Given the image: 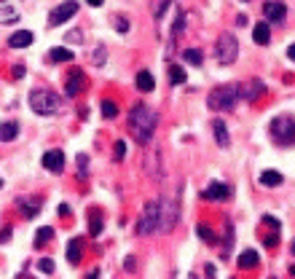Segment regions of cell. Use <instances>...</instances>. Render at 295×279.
Wrapping results in <instances>:
<instances>
[{"mask_svg": "<svg viewBox=\"0 0 295 279\" xmlns=\"http://www.w3.org/2000/svg\"><path fill=\"white\" fill-rule=\"evenodd\" d=\"M156 123H159V115H156V110H153L151 105L139 102V105L131 107V113H129V129H131V134H134V140H137L139 145H147L153 140Z\"/></svg>", "mask_w": 295, "mask_h": 279, "instance_id": "1", "label": "cell"}, {"mask_svg": "<svg viewBox=\"0 0 295 279\" xmlns=\"http://www.w3.org/2000/svg\"><path fill=\"white\" fill-rule=\"evenodd\" d=\"M30 107L38 115H57L62 110V97L51 89H33L30 91Z\"/></svg>", "mask_w": 295, "mask_h": 279, "instance_id": "2", "label": "cell"}, {"mask_svg": "<svg viewBox=\"0 0 295 279\" xmlns=\"http://www.w3.org/2000/svg\"><path fill=\"white\" fill-rule=\"evenodd\" d=\"M236 99H239V86H217L209 91V97H207V105L212 107V110L217 113H228V110H234L236 107Z\"/></svg>", "mask_w": 295, "mask_h": 279, "instance_id": "3", "label": "cell"}, {"mask_svg": "<svg viewBox=\"0 0 295 279\" xmlns=\"http://www.w3.org/2000/svg\"><path fill=\"white\" fill-rule=\"evenodd\" d=\"M271 137L276 145H295V118L292 115H276L271 121Z\"/></svg>", "mask_w": 295, "mask_h": 279, "instance_id": "4", "label": "cell"}, {"mask_svg": "<svg viewBox=\"0 0 295 279\" xmlns=\"http://www.w3.org/2000/svg\"><path fill=\"white\" fill-rule=\"evenodd\" d=\"M239 57V43H236V38L231 35V33H223L220 38H217V43H215V59H217V65H234Z\"/></svg>", "mask_w": 295, "mask_h": 279, "instance_id": "5", "label": "cell"}, {"mask_svg": "<svg viewBox=\"0 0 295 279\" xmlns=\"http://www.w3.org/2000/svg\"><path fill=\"white\" fill-rule=\"evenodd\" d=\"M159 231V201H147L142 215H139V223H137V234L139 236H151Z\"/></svg>", "mask_w": 295, "mask_h": 279, "instance_id": "6", "label": "cell"}, {"mask_svg": "<svg viewBox=\"0 0 295 279\" xmlns=\"http://www.w3.org/2000/svg\"><path fill=\"white\" fill-rule=\"evenodd\" d=\"M177 220H180V207H177V201H172V199L159 201V228L164 231V234H169V231L177 226Z\"/></svg>", "mask_w": 295, "mask_h": 279, "instance_id": "7", "label": "cell"}, {"mask_svg": "<svg viewBox=\"0 0 295 279\" xmlns=\"http://www.w3.org/2000/svg\"><path fill=\"white\" fill-rule=\"evenodd\" d=\"M75 14H78V3H75V0H65V3L57 6V9H51V14H49V27L65 25V22L73 19Z\"/></svg>", "mask_w": 295, "mask_h": 279, "instance_id": "8", "label": "cell"}, {"mask_svg": "<svg viewBox=\"0 0 295 279\" xmlns=\"http://www.w3.org/2000/svg\"><path fill=\"white\" fill-rule=\"evenodd\" d=\"M263 14H266V22H274V25H282L287 19V9H284L282 0H268L263 6Z\"/></svg>", "mask_w": 295, "mask_h": 279, "instance_id": "9", "label": "cell"}, {"mask_svg": "<svg viewBox=\"0 0 295 279\" xmlns=\"http://www.w3.org/2000/svg\"><path fill=\"white\" fill-rule=\"evenodd\" d=\"M231 193L234 191H231L228 183H209L201 196H204L207 201H226V199H231Z\"/></svg>", "mask_w": 295, "mask_h": 279, "instance_id": "10", "label": "cell"}, {"mask_svg": "<svg viewBox=\"0 0 295 279\" xmlns=\"http://www.w3.org/2000/svg\"><path fill=\"white\" fill-rule=\"evenodd\" d=\"M41 164H43L46 169H49V172L59 175L62 169H65V153L57 151V148H54V151H46V153H43V159H41Z\"/></svg>", "mask_w": 295, "mask_h": 279, "instance_id": "11", "label": "cell"}, {"mask_svg": "<svg viewBox=\"0 0 295 279\" xmlns=\"http://www.w3.org/2000/svg\"><path fill=\"white\" fill-rule=\"evenodd\" d=\"M83 83H86V78H83V70L73 67V73H70V78L65 83V94L67 97H78L81 89H83Z\"/></svg>", "mask_w": 295, "mask_h": 279, "instance_id": "12", "label": "cell"}, {"mask_svg": "<svg viewBox=\"0 0 295 279\" xmlns=\"http://www.w3.org/2000/svg\"><path fill=\"white\" fill-rule=\"evenodd\" d=\"M260 94H266V83L263 81H250V83H244V86H239V99H247V102L258 99Z\"/></svg>", "mask_w": 295, "mask_h": 279, "instance_id": "13", "label": "cell"}, {"mask_svg": "<svg viewBox=\"0 0 295 279\" xmlns=\"http://www.w3.org/2000/svg\"><path fill=\"white\" fill-rule=\"evenodd\" d=\"M212 134H215V143L220 145V148H228L231 145V137H228V126L223 123L220 118H217L215 123H212Z\"/></svg>", "mask_w": 295, "mask_h": 279, "instance_id": "14", "label": "cell"}, {"mask_svg": "<svg viewBox=\"0 0 295 279\" xmlns=\"http://www.w3.org/2000/svg\"><path fill=\"white\" fill-rule=\"evenodd\" d=\"M9 46L11 49H27V46H33V33L30 30H19V33H14L9 38Z\"/></svg>", "mask_w": 295, "mask_h": 279, "instance_id": "15", "label": "cell"}, {"mask_svg": "<svg viewBox=\"0 0 295 279\" xmlns=\"http://www.w3.org/2000/svg\"><path fill=\"white\" fill-rule=\"evenodd\" d=\"M236 263H239V268H242V271H252V268L260 263V255L255 252V250H244L242 255H239Z\"/></svg>", "mask_w": 295, "mask_h": 279, "instance_id": "16", "label": "cell"}, {"mask_svg": "<svg viewBox=\"0 0 295 279\" xmlns=\"http://www.w3.org/2000/svg\"><path fill=\"white\" fill-rule=\"evenodd\" d=\"M19 137V123L17 121H3L0 123V143H11Z\"/></svg>", "mask_w": 295, "mask_h": 279, "instance_id": "17", "label": "cell"}, {"mask_svg": "<svg viewBox=\"0 0 295 279\" xmlns=\"http://www.w3.org/2000/svg\"><path fill=\"white\" fill-rule=\"evenodd\" d=\"M19 209H22V218L33 220L35 215L41 212V199H25V201H19Z\"/></svg>", "mask_w": 295, "mask_h": 279, "instance_id": "18", "label": "cell"}, {"mask_svg": "<svg viewBox=\"0 0 295 279\" xmlns=\"http://www.w3.org/2000/svg\"><path fill=\"white\" fill-rule=\"evenodd\" d=\"M260 185H266V188H276V185H282V172H276V169H266V172H260Z\"/></svg>", "mask_w": 295, "mask_h": 279, "instance_id": "19", "label": "cell"}, {"mask_svg": "<svg viewBox=\"0 0 295 279\" xmlns=\"http://www.w3.org/2000/svg\"><path fill=\"white\" fill-rule=\"evenodd\" d=\"M252 38H255V43L258 46H268L271 41V30H268V22H258L252 30Z\"/></svg>", "mask_w": 295, "mask_h": 279, "instance_id": "20", "label": "cell"}, {"mask_svg": "<svg viewBox=\"0 0 295 279\" xmlns=\"http://www.w3.org/2000/svg\"><path fill=\"white\" fill-rule=\"evenodd\" d=\"M145 172L147 175H153L156 180H161V167H159V151H147V156H145Z\"/></svg>", "mask_w": 295, "mask_h": 279, "instance_id": "21", "label": "cell"}, {"mask_svg": "<svg viewBox=\"0 0 295 279\" xmlns=\"http://www.w3.org/2000/svg\"><path fill=\"white\" fill-rule=\"evenodd\" d=\"M153 86H156V78H153V73H147V70H139L137 73V89L139 91H153Z\"/></svg>", "mask_w": 295, "mask_h": 279, "instance_id": "22", "label": "cell"}, {"mask_svg": "<svg viewBox=\"0 0 295 279\" xmlns=\"http://www.w3.org/2000/svg\"><path fill=\"white\" fill-rule=\"evenodd\" d=\"M81 239L78 236H75V239H70V244H67V260L70 263H73V266H78V263H81Z\"/></svg>", "mask_w": 295, "mask_h": 279, "instance_id": "23", "label": "cell"}, {"mask_svg": "<svg viewBox=\"0 0 295 279\" xmlns=\"http://www.w3.org/2000/svg\"><path fill=\"white\" fill-rule=\"evenodd\" d=\"M188 81V75H185V70L180 65H169V83L172 86H180V83Z\"/></svg>", "mask_w": 295, "mask_h": 279, "instance_id": "24", "label": "cell"}, {"mask_svg": "<svg viewBox=\"0 0 295 279\" xmlns=\"http://www.w3.org/2000/svg\"><path fill=\"white\" fill-rule=\"evenodd\" d=\"M49 59L51 62H73L75 57H73V51H70V49H62V46H57V49L49 51Z\"/></svg>", "mask_w": 295, "mask_h": 279, "instance_id": "25", "label": "cell"}, {"mask_svg": "<svg viewBox=\"0 0 295 279\" xmlns=\"http://www.w3.org/2000/svg\"><path fill=\"white\" fill-rule=\"evenodd\" d=\"M99 234H102V215L91 212L89 215V236H99Z\"/></svg>", "mask_w": 295, "mask_h": 279, "instance_id": "26", "label": "cell"}, {"mask_svg": "<svg viewBox=\"0 0 295 279\" xmlns=\"http://www.w3.org/2000/svg\"><path fill=\"white\" fill-rule=\"evenodd\" d=\"M51 236H54V228L51 226H43V228H38L35 231V247H43L46 242H51Z\"/></svg>", "mask_w": 295, "mask_h": 279, "instance_id": "27", "label": "cell"}, {"mask_svg": "<svg viewBox=\"0 0 295 279\" xmlns=\"http://www.w3.org/2000/svg\"><path fill=\"white\" fill-rule=\"evenodd\" d=\"M196 234L204 239L207 244H217V234H215V231L209 228V226H204V223H199V226H196Z\"/></svg>", "mask_w": 295, "mask_h": 279, "instance_id": "28", "label": "cell"}, {"mask_svg": "<svg viewBox=\"0 0 295 279\" xmlns=\"http://www.w3.org/2000/svg\"><path fill=\"white\" fill-rule=\"evenodd\" d=\"M183 59L188 62V65H196V67H199L201 62H204V54H201L199 49H185V51H183Z\"/></svg>", "mask_w": 295, "mask_h": 279, "instance_id": "29", "label": "cell"}, {"mask_svg": "<svg viewBox=\"0 0 295 279\" xmlns=\"http://www.w3.org/2000/svg\"><path fill=\"white\" fill-rule=\"evenodd\" d=\"M231 244H234V223L226 220V234H223V247H226V250H223V255H226V258H228Z\"/></svg>", "mask_w": 295, "mask_h": 279, "instance_id": "30", "label": "cell"}, {"mask_svg": "<svg viewBox=\"0 0 295 279\" xmlns=\"http://www.w3.org/2000/svg\"><path fill=\"white\" fill-rule=\"evenodd\" d=\"M105 57H107V49H105V43H97L94 54H91V65L102 67V65H105Z\"/></svg>", "mask_w": 295, "mask_h": 279, "instance_id": "31", "label": "cell"}, {"mask_svg": "<svg viewBox=\"0 0 295 279\" xmlns=\"http://www.w3.org/2000/svg\"><path fill=\"white\" fill-rule=\"evenodd\" d=\"M102 115L105 118H115V115H118V105H115L113 99H102Z\"/></svg>", "mask_w": 295, "mask_h": 279, "instance_id": "32", "label": "cell"}, {"mask_svg": "<svg viewBox=\"0 0 295 279\" xmlns=\"http://www.w3.org/2000/svg\"><path fill=\"white\" fill-rule=\"evenodd\" d=\"M169 3H172V0H153V17H156V19L164 17V11L169 9Z\"/></svg>", "mask_w": 295, "mask_h": 279, "instance_id": "33", "label": "cell"}, {"mask_svg": "<svg viewBox=\"0 0 295 279\" xmlns=\"http://www.w3.org/2000/svg\"><path fill=\"white\" fill-rule=\"evenodd\" d=\"M86 161H89L86 153H81V156H78V180H86V175H89L86 172Z\"/></svg>", "mask_w": 295, "mask_h": 279, "instance_id": "34", "label": "cell"}, {"mask_svg": "<svg viewBox=\"0 0 295 279\" xmlns=\"http://www.w3.org/2000/svg\"><path fill=\"white\" fill-rule=\"evenodd\" d=\"M113 25H115V30L123 35V33H129V22H126V17H115L113 19Z\"/></svg>", "mask_w": 295, "mask_h": 279, "instance_id": "35", "label": "cell"}, {"mask_svg": "<svg viewBox=\"0 0 295 279\" xmlns=\"http://www.w3.org/2000/svg\"><path fill=\"white\" fill-rule=\"evenodd\" d=\"M38 268H41L43 274H51V271H54V260L51 258H41V260H38Z\"/></svg>", "mask_w": 295, "mask_h": 279, "instance_id": "36", "label": "cell"}, {"mask_svg": "<svg viewBox=\"0 0 295 279\" xmlns=\"http://www.w3.org/2000/svg\"><path fill=\"white\" fill-rule=\"evenodd\" d=\"M81 41H83L81 30H70V33L65 35V43H81Z\"/></svg>", "mask_w": 295, "mask_h": 279, "instance_id": "37", "label": "cell"}, {"mask_svg": "<svg viewBox=\"0 0 295 279\" xmlns=\"http://www.w3.org/2000/svg\"><path fill=\"white\" fill-rule=\"evenodd\" d=\"M123 156H126V143H123V140H118V143H115V159L123 161Z\"/></svg>", "mask_w": 295, "mask_h": 279, "instance_id": "38", "label": "cell"}, {"mask_svg": "<svg viewBox=\"0 0 295 279\" xmlns=\"http://www.w3.org/2000/svg\"><path fill=\"white\" fill-rule=\"evenodd\" d=\"M25 73H27V67L22 65V62H17V65H14V70H11V75H14V78H22Z\"/></svg>", "mask_w": 295, "mask_h": 279, "instance_id": "39", "label": "cell"}, {"mask_svg": "<svg viewBox=\"0 0 295 279\" xmlns=\"http://www.w3.org/2000/svg\"><path fill=\"white\" fill-rule=\"evenodd\" d=\"M11 239V226H3L0 228V244H6Z\"/></svg>", "mask_w": 295, "mask_h": 279, "instance_id": "40", "label": "cell"}, {"mask_svg": "<svg viewBox=\"0 0 295 279\" xmlns=\"http://www.w3.org/2000/svg\"><path fill=\"white\" fill-rule=\"evenodd\" d=\"M123 268H126V271H134V268H137V260H134V255H129V258L123 260Z\"/></svg>", "mask_w": 295, "mask_h": 279, "instance_id": "41", "label": "cell"}, {"mask_svg": "<svg viewBox=\"0 0 295 279\" xmlns=\"http://www.w3.org/2000/svg\"><path fill=\"white\" fill-rule=\"evenodd\" d=\"M204 274H207V279H215V266H212V263H207V266H204Z\"/></svg>", "mask_w": 295, "mask_h": 279, "instance_id": "42", "label": "cell"}, {"mask_svg": "<svg viewBox=\"0 0 295 279\" xmlns=\"http://www.w3.org/2000/svg\"><path fill=\"white\" fill-rule=\"evenodd\" d=\"M236 25H239V27H247V25H250V19H247L244 14H239V17H236Z\"/></svg>", "mask_w": 295, "mask_h": 279, "instance_id": "43", "label": "cell"}, {"mask_svg": "<svg viewBox=\"0 0 295 279\" xmlns=\"http://www.w3.org/2000/svg\"><path fill=\"white\" fill-rule=\"evenodd\" d=\"M59 215H62V218H67V215H70V207H67V204H59Z\"/></svg>", "mask_w": 295, "mask_h": 279, "instance_id": "44", "label": "cell"}, {"mask_svg": "<svg viewBox=\"0 0 295 279\" xmlns=\"http://www.w3.org/2000/svg\"><path fill=\"white\" fill-rule=\"evenodd\" d=\"M287 57H290V59H292V62H295V43H292V46H290V49H287Z\"/></svg>", "mask_w": 295, "mask_h": 279, "instance_id": "45", "label": "cell"}, {"mask_svg": "<svg viewBox=\"0 0 295 279\" xmlns=\"http://www.w3.org/2000/svg\"><path fill=\"white\" fill-rule=\"evenodd\" d=\"M102 3H105V0H89V6H94V9H99Z\"/></svg>", "mask_w": 295, "mask_h": 279, "instance_id": "46", "label": "cell"}, {"mask_svg": "<svg viewBox=\"0 0 295 279\" xmlns=\"http://www.w3.org/2000/svg\"><path fill=\"white\" fill-rule=\"evenodd\" d=\"M97 276H99V271H97V268L91 271V274H86V279H97Z\"/></svg>", "mask_w": 295, "mask_h": 279, "instance_id": "47", "label": "cell"}, {"mask_svg": "<svg viewBox=\"0 0 295 279\" xmlns=\"http://www.w3.org/2000/svg\"><path fill=\"white\" fill-rule=\"evenodd\" d=\"M290 274H292V276H295V266H290Z\"/></svg>", "mask_w": 295, "mask_h": 279, "instance_id": "48", "label": "cell"}, {"mask_svg": "<svg viewBox=\"0 0 295 279\" xmlns=\"http://www.w3.org/2000/svg\"><path fill=\"white\" fill-rule=\"evenodd\" d=\"M188 279H199V276H196V274H191V276H188Z\"/></svg>", "mask_w": 295, "mask_h": 279, "instance_id": "49", "label": "cell"}, {"mask_svg": "<svg viewBox=\"0 0 295 279\" xmlns=\"http://www.w3.org/2000/svg\"><path fill=\"white\" fill-rule=\"evenodd\" d=\"M239 3H250V0H239Z\"/></svg>", "mask_w": 295, "mask_h": 279, "instance_id": "50", "label": "cell"}, {"mask_svg": "<svg viewBox=\"0 0 295 279\" xmlns=\"http://www.w3.org/2000/svg\"><path fill=\"white\" fill-rule=\"evenodd\" d=\"M292 252H295V242H292Z\"/></svg>", "mask_w": 295, "mask_h": 279, "instance_id": "51", "label": "cell"}, {"mask_svg": "<svg viewBox=\"0 0 295 279\" xmlns=\"http://www.w3.org/2000/svg\"><path fill=\"white\" fill-rule=\"evenodd\" d=\"M0 188H3V180H0Z\"/></svg>", "mask_w": 295, "mask_h": 279, "instance_id": "52", "label": "cell"}, {"mask_svg": "<svg viewBox=\"0 0 295 279\" xmlns=\"http://www.w3.org/2000/svg\"><path fill=\"white\" fill-rule=\"evenodd\" d=\"M271 279H276V276H271Z\"/></svg>", "mask_w": 295, "mask_h": 279, "instance_id": "53", "label": "cell"}]
</instances>
